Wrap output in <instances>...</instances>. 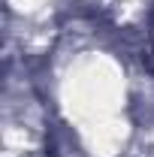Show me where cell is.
<instances>
[{"label": "cell", "instance_id": "cell-1", "mask_svg": "<svg viewBox=\"0 0 154 157\" xmlns=\"http://www.w3.org/2000/svg\"><path fill=\"white\" fill-rule=\"evenodd\" d=\"M148 27H151L148 33H151V45H154V9H151V18H148Z\"/></svg>", "mask_w": 154, "mask_h": 157}]
</instances>
